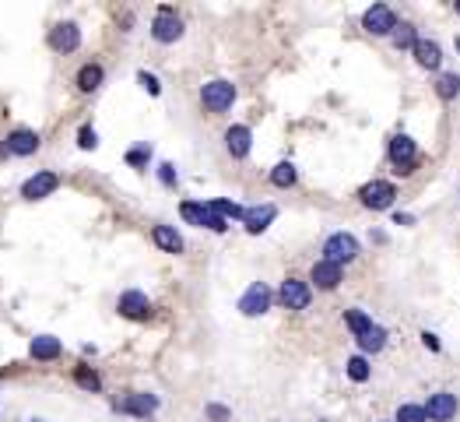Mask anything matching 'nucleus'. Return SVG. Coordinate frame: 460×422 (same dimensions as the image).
Instances as JSON below:
<instances>
[{"label": "nucleus", "instance_id": "obj_27", "mask_svg": "<svg viewBox=\"0 0 460 422\" xmlns=\"http://www.w3.org/2000/svg\"><path fill=\"white\" fill-rule=\"evenodd\" d=\"M345 327L359 338V334H366L369 327H372V316H369L366 310H359V307H355V310H345Z\"/></svg>", "mask_w": 460, "mask_h": 422}, {"label": "nucleus", "instance_id": "obj_17", "mask_svg": "<svg viewBox=\"0 0 460 422\" xmlns=\"http://www.w3.org/2000/svg\"><path fill=\"white\" fill-rule=\"evenodd\" d=\"M411 53H415V64H418L422 71H439V67H443V50H439V42H432V39H418V46H415Z\"/></svg>", "mask_w": 460, "mask_h": 422}, {"label": "nucleus", "instance_id": "obj_6", "mask_svg": "<svg viewBox=\"0 0 460 422\" xmlns=\"http://www.w3.org/2000/svg\"><path fill=\"white\" fill-rule=\"evenodd\" d=\"M113 409L123 412V416H134V419H151V416L159 412V398L148 394V391H134V394L113 401Z\"/></svg>", "mask_w": 460, "mask_h": 422}, {"label": "nucleus", "instance_id": "obj_29", "mask_svg": "<svg viewBox=\"0 0 460 422\" xmlns=\"http://www.w3.org/2000/svg\"><path fill=\"white\" fill-rule=\"evenodd\" d=\"M180 215H183L190 225H200V229H204V218H207V205H204V201H183V205H180Z\"/></svg>", "mask_w": 460, "mask_h": 422}, {"label": "nucleus", "instance_id": "obj_34", "mask_svg": "<svg viewBox=\"0 0 460 422\" xmlns=\"http://www.w3.org/2000/svg\"><path fill=\"white\" fill-rule=\"evenodd\" d=\"M137 81H141V89H144L148 96H162V81H159L155 74H148V71H137Z\"/></svg>", "mask_w": 460, "mask_h": 422}, {"label": "nucleus", "instance_id": "obj_1", "mask_svg": "<svg viewBox=\"0 0 460 422\" xmlns=\"http://www.w3.org/2000/svg\"><path fill=\"white\" fill-rule=\"evenodd\" d=\"M386 155H390V166H393L397 176H411V173L418 169V144H415V137H408V134H393Z\"/></svg>", "mask_w": 460, "mask_h": 422}, {"label": "nucleus", "instance_id": "obj_2", "mask_svg": "<svg viewBox=\"0 0 460 422\" xmlns=\"http://www.w3.org/2000/svg\"><path fill=\"white\" fill-rule=\"evenodd\" d=\"M200 103L207 113H229L232 103H236V85L232 81H225V78H214V81H207L204 89H200Z\"/></svg>", "mask_w": 460, "mask_h": 422}, {"label": "nucleus", "instance_id": "obj_39", "mask_svg": "<svg viewBox=\"0 0 460 422\" xmlns=\"http://www.w3.org/2000/svg\"><path fill=\"white\" fill-rule=\"evenodd\" d=\"M393 222H397V225H411L415 218H411V215H401V211H397V215H393Z\"/></svg>", "mask_w": 460, "mask_h": 422}, {"label": "nucleus", "instance_id": "obj_25", "mask_svg": "<svg viewBox=\"0 0 460 422\" xmlns=\"http://www.w3.org/2000/svg\"><path fill=\"white\" fill-rule=\"evenodd\" d=\"M74 384H78L81 391H88V394H98V391H102V380H98V373H95L92 366H74Z\"/></svg>", "mask_w": 460, "mask_h": 422}, {"label": "nucleus", "instance_id": "obj_8", "mask_svg": "<svg viewBox=\"0 0 460 422\" xmlns=\"http://www.w3.org/2000/svg\"><path fill=\"white\" fill-rule=\"evenodd\" d=\"M362 28H366L369 35H393V28H397V14H393V7H386V4H372L366 14H362Z\"/></svg>", "mask_w": 460, "mask_h": 422}, {"label": "nucleus", "instance_id": "obj_38", "mask_svg": "<svg viewBox=\"0 0 460 422\" xmlns=\"http://www.w3.org/2000/svg\"><path fill=\"white\" fill-rule=\"evenodd\" d=\"M207 416L214 422H229V409H222V405H207Z\"/></svg>", "mask_w": 460, "mask_h": 422}, {"label": "nucleus", "instance_id": "obj_42", "mask_svg": "<svg viewBox=\"0 0 460 422\" xmlns=\"http://www.w3.org/2000/svg\"><path fill=\"white\" fill-rule=\"evenodd\" d=\"M32 422H42V419H32Z\"/></svg>", "mask_w": 460, "mask_h": 422}, {"label": "nucleus", "instance_id": "obj_19", "mask_svg": "<svg viewBox=\"0 0 460 422\" xmlns=\"http://www.w3.org/2000/svg\"><path fill=\"white\" fill-rule=\"evenodd\" d=\"M28 352H32L35 363H53V359H60L64 345H60V338H53V334H39V338H32Z\"/></svg>", "mask_w": 460, "mask_h": 422}, {"label": "nucleus", "instance_id": "obj_7", "mask_svg": "<svg viewBox=\"0 0 460 422\" xmlns=\"http://www.w3.org/2000/svg\"><path fill=\"white\" fill-rule=\"evenodd\" d=\"M271 303H275V292L264 285V282H253L246 292H243V300H239V314L243 316H260L271 310Z\"/></svg>", "mask_w": 460, "mask_h": 422}, {"label": "nucleus", "instance_id": "obj_22", "mask_svg": "<svg viewBox=\"0 0 460 422\" xmlns=\"http://www.w3.org/2000/svg\"><path fill=\"white\" fill-rule=\"evenodd\" d=\"M355 341H359V348H362L366 355H376V352H383V348H386V331H383L379 324H372L366 334H359Z\"/></svg>", "mask_w": 460, "mask_h": 422}, {"label": "nucleus", "instance_id": "obj_28", "mask_svg": "<svg viewBox=\"0 0 460 422\" xmlns=\"http://www.w3.org/2000/svg\"><path fill=\"white\" fill-rule=\"evenodd\" d=\"M345 373H348L355 384H366L369 373H372V370H369V359H366V355H352V359L345 363Z\"/></svg>", "mask_w": 460, "mask_h": 422}, {"label": "nucleus", "instance_id": "obj_4", "mask_svg": "<svg viewBox=\"0 0 460 422\" xmlns=\"http://www.w3.org/2000/svg\"><path fill=\"white\" fill-rule=\"evenodd\" d=\"M151 39L162 42V46L183 39V21H180V14H176L173 7H159V14H155V21H151Z\"/></svg>", "mask_w": 460, "mask_h": 422}, {"label": "nucleus", "instance_id": "obj_40", "mask_svg": "<svg viewBox=\"0 0 460 422\" xmlns=\"http://www.w3.org/2000/svg\"><path fill=\"white\" fill-rule=\"evenodd\" d=\"M454 11H457V14H460V0H457V4H454Z\"/></svg>", "mask_w": 460, "mask_h": 422}, {"label": "nucleus", "instance_id": "obj_13", "mask_svg": "<svg viewBox=\"0 0 460 422\" xmlns=\"http://www.w3.org/2000/svg\"><path fill=\"white\" fill-rule=\"evenodd\" d=\"M116 310H120V316H127V320H148L151 316V300L144 292H137V289H127L116 300Z\"/></svg>", "mask_w": 460, "mask_h": 422}, {"label": "nucleus", "instance_id": "obj_26", "mask_svg": "<svg viewBox=\"0 0 460 422\" xmlns=\"http://www.w3.org/2000/svg\"><path fill=\"white\" fill-rule=\"evenodd\" d=\"M436 96L443 99V103H454L460 96V74H439V81H436Z\"/></svg>", "mask_w": 460, "mask_h": 422}, {"label": "nucleus", "instance_id": "obj_11", "mask_svg": "<svg viewBox=\"0 0 460 422\" xmlns=\"http://www.w3.org/2000/svg\"><path fill=\"white\" fill-rule=\"evenodd\" d=\"M57 187H60V173L42 169V173H35V176H28V180L21 183V198H25V201H42V198H50Z\"/></svg>", "mask_w": 460, "mask_h": 422}, {"label": "nucleus", "instance_id": "obj_37", "mask_svg": "<svg viewBox=\"0 0 460 422\" xmlns=\"http://www.w3.org/2000/svg\"><path fill=\"white\" fill-rule=\"evenodd\" d=\"M422 345H425L429 352H439V348H443V345H439V338H436L432 331H422Z\"/></svg>", "mask_w": 460, "mask_h": 422}, {"label": "nucleus", "instance_id": "obj_3", "mask_svg": "<svg viewBox=\"0 0 460 422\" xmlns=\"http://www.w3.org/2000/svg\"><path fill=\"white\" fill-rule=\"evenodd\" d=\"M359 257V239L352 232H330L327 243H323V261H334V264H352Z\"/></svg>", "mask_w": 460, "mask_h": 422}, {"label": "nucleus", "instance_id": "obj_23", "mask_svg": "<svg viewBox=\"0 0 460 422\" xmlns=\"http://www.w3.org/2000/svg\"><path fill=\"white\" fill-rule=\"evenodd\" d=\"M295 180H299V169H295L292 162H277L275 169H271V183H275L277 190H288V187H295Z\"/></svg>", "mask_w": 460, "mask_h": 422}, {"label": "nucleus", "instance_id": "obj_30", "mask_svg": "<svg viewBox=\"0 0 460 422\" xmlns=\"http://www.w3.org/2000/svg\"><path fill=\"white\" fill-rule=\"evenodd\" d=\"M148 162H151V144L144 141V144H134L130 152H127V166L130 169H148Z\"/></svg>", "mask_w": 460, "mask_h": 422}, {"label": "nucleus", "instance_id": "obj_21", "mask_svg": "<svg viewBox=\"0 0 460 422\" xmlns=\"http://www.w3.org/2000/svg\"><path fill=\"white\" fill-rule=\"evenodd\" d=\"M102 78H105V71H102V64H85V67L78 71V78H74V85H78V92H81V96H92L95 89L102 85Z\"/></svg>", "mask_w": 460, "mask_h": 422}, {"label": "nucleus", "instance_id": "obj_9", "mask_svg": "<svg viewBox=\"0 0 460 422\" xmlns=\"http://www.w3.org/2000/svg\"><path fill=\"white\" fill-rule=\"evenodd\" d=\"M393 198H397V187H393L390 180H372V183H366V187L359 190V201L372 211H386L393 205Z\"/></svg>", "mask_w": 460, "mask_h": 422}, {"label": "nucleus", "instance_id": "obj_14", "mask_svg": "<svg viewBox=\"0 0 460 422\" xmlns=\"http://www.w3.org/2000/svg\"><path fill=\"white\" fill-rule=\"evenodd\" d=\"M457 394H450V391H436V394H429V401H425V416L429 422H450L457 416Z\"/></svg>", "mask_w": 460, "mask_h": 422}, {"label": "nucleus", "instance_id": "obj_12", "mask_svg": "<svg viewBox=\"0 0 460 422\" xmlns=\"http://www.w3.org/2000/svg\"><path fill=\"white\" fill-rule=\"evenodd\" d=\"M309 282L316 285V289H323V292H334L341 282H345V268L341 264H334V261H316L313 268H309Z\"/></svg>", "mask_w": 460, "mask_h": 422}, {"label": "nucleus", "instance_id": "obj_20", "mask_svg": "<svg viewBox=\"0 0 460 422\" xmlns=\"http://www.w3.org/2000/svg\"><path fill=\"white\" fill-rule=\"evenodd\" d=\"M275 218H277V208H275V205H264V208H250L243 222H246V232H250V236H260V232H264Z\"/></svg>", "mask_w": 460, "mask_h": 422}, {"label": "nucleus", "instance_id": "obj_41", "mask_svg": "<svg viewBox=\"0 0 460 422\" xmlns=\"http://www.w3.org/2000/svg\"><path fill=\"white\" fill-rule=\"evenodd\" d=\"M379 422H393V419H379Z\"/></svg>", "mask_w": 460, "mask_h": 422}, {"label": "nucleus", "instance_id": "obj_35", "mask_svg": "<svg viewBox=\"0 0 460 422\" xmlns=\"http://www.w3.org/2000/svg\"><path fill=\"white\" fill-rule=\"evenodd\" d=\"M159 180H162V187H176V183H180L176 166H173V162H162V166H159Z\"/></svg>", "mask_w": 460, "mask_h": 422}, {"label": "nucleus", "instance_id": "obj_5", "mask_svg": "<svg viewBox=\"0 0 460 422\" xmlns=\"http://www.w3.org/2000/svg\"><path fill=\"white\" fill-rule=\"evenodd\" d=\"M277 300H281V307L284 310H309V303H313V285L309 282H302V278H284L281 282V289H277Z\"/></svg>", "mask_w": 460, "mask_h": 422}, {"label": "nucleus", "instance_id": "obj_24", "mask_svg": "<svg viewBox=\"0 0 460 422\" xmlns=\"http://www.w3.org/2000/svg\"><path fill=\"white\" fill-rule=\"evenodd\" d=\"M390 39H393V46H397V50H415V46H418V32H415V25H411V21H401V25L393 28V35H390Z\"/></svg>", "mask_w": 460, "mask_h": 422}, {"label": "nucleus", "instance_id": "obj_32", "mask_svg": "<svg viewBox=\"0 0 460 422\" xmlns=\"http://www.w3.org/2000/svg\"><path fill=\"white\" fill-rule=\"evenodd\" d=\"M393 422H429V416H425V405H401V409H397V416H393Z\"/></svg>", "mask_w": 460, "mask_h": 422}, {"label": "nucleus", "instance_id": "obj_33", "mask_svg": "<svg viewBox=\"0 0 460 422\" xmlns=\"http://www.w3.org/2000/svg\"><path fill=\"white\" fill-rule=\"evenodd\" d=\"M78 148H81V152H95V148H98V134H95L92 123H85V127L78 130Z\"/></svg>", "mask_w": 460, "mask_h": 422}, {"label": "nucleus", "instance_id": "obj_36", "mask_svg": "<svg viewBox=\"0 0 460 422\" xmlns=\"http://www.w3.org/2000/svg\"><path fill=\"white\" fill-rule=\"evenodd\" d=\"M204 229H211V232H229V222L222 218V215H214V211H207V218H204Z\"/></svg>", "mask_w": 460, "mask_h": 422}, {"label": "nucleus", "instance_id": "obj_15", "mask_svg": "<svg viewBox=\"0 0 460 422\" xmlns=\"http://www.w3.org/2000/svg\"><path fill=\"white\" fill-rule=\"evenodd\" d=\"M4 148H7V155L28 159V155H35V152H39V134H35V130H28V127H18V130H11V134H7Z\"/></svg>", "mask_w": 460, "mask_h": 422}, {"label": "nucleus", "instance_id": "obj_10", "mask_svg": "<svg viewBox=\"0 0 460 422\" xmlns=\"http://www.w3.org/2000/svg\"><path fill=\"white\" fill-rule=\"evenodd\" d=\"M46 42H50L53 53H74V50L81 46V28H78L74 21H60V25L50 28Z\"/></svg>", "mask_w": 460, "mask_h": 422}, {"label": "nucleus", "instance_id": "obj_16", "mask_svg": "<svg viewBox=\"0 0 460 422\" xmlns=\"http://www.w3.org/2000/svg\"><path fill=\"white\" fill-rule=\"evenodd\" d=\"M225 148H229L232 159H246L250 148H253V130H250L246 123H232V127L225 130Z\"/></svg>", "mask_w": 460, "mask_h": 422}, {"label": "nucleus", "instance_id": "obj_31", "mask_svg": "<svg viewBox=\"0 0 460 422\" xmlns=\"http://www.w3.org/2000/svg\"><path fill=\"white\" fill-rule=\"evenodd\" d=\"M207 211L222 215L225 222H229V218H246V208H243V205H236V201H207Z\"/></svg>", "mask_w": 460, "mask_h": 422}, {"label": "nucleus", "instance_id": "obj_18", "mask_svg": "<svg viewBox=\"0 0 460 422\" xmlns=\"http://www.w3.org/2000/svg\"><path fill=\"white\" fill-rule=\"evenodd\" d=\"M151 239H155V246L159 250H166V253H183L186 250V243H183V236L176 232V225H151Z\"/></svg>", "mask_w": 460, "mask_h": 422}]
</instances>
